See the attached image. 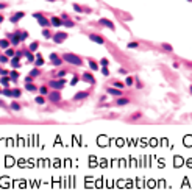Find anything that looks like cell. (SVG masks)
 Wrapping results in <instances>:
<instances>
[{
    "label": "cell",
    "instance_id": "1",
    "mask_svg": "<svg viewBox=\"0 0 192 192\" xmlns=\"http://www.w3.org/2000/svg\"><path fill=\"white\" fill-rule=\"evenodd\" d=\"M62 59H64V62L72 64V66H80V67H81V66L84 64L81 56H78L75 53H64V55H62Z\"/></svg>",
    "mask_w": 192,
    "mask_h": 192
},
{
    "label": "cell",
    "instance_id": "2",
    "mask_svg": "<svg viewBox=\"0 0 192 192\" xmlns=\"http://www.w3.org/2000/svg\"><path fill=\"white\" fill-rule=\"evenodd\" d=\"M33 17H35V19H38V24L41 25L42 28H44V27H52V24H50V19H47L44 14H42V13H35V14H33Z\"/></svg>",
    "mask_w": 192,
    "mask_h": 192
},
{
    "label": "cell",
    "instance_id": "3",
    "mask_svg": "<svg viewBox=\"0 0 192 192\" xmlns=\"http://www.w3.org/2000/svg\"><path fill=\"white\" fill-rule=\"evenodd\" d=\"M47 100L48 102H52V103H59L61 102V92L58 91V89H53V91H50L47 94Z\"/></svg>",
    "mask_w": 192,
    "mask_h": 192
},
{
    "label": "cell",
    "instance_id": "4",
    "mask_svg": "<svg viewBox=\"0 0 192 192\" xmlns=\"http://www.w3.org/2000/svg\"><path fill=\"white\" fill-rule=\"evenodd\" d=\"M64 84H66V80L64 78H58V80H52L50 83H48V88H52V89H58V91H61L62 88H64Z\"/></svg>",
    "mask_w": 192,
    "mask_h": 192
},
{
    "label": "cell",
    "instance_id": "5",
    "mask_svg": "<svg viewBox=\"0 0 192 192\" xmlns=\"http://www.w3.org/2000/svg\"><path fill=\"white\" fill-rule=\"evenodd\" d=\"M69 38V35L67 33H64V31H56L55 35H53V41H55V44H62V42L66 41V39Z\"/></svg>",
    "mask_w": 192,
    "mask_h": 192
},
{
    "label": "cell",
    "instance_id": "6",
    "mask_svg": "<svg viewBox=\"0 0 192 192\" xmlns=\"http://www.w3.org/2000/svg\"><path fill=\"white\" fill-rule=\"evenodd\" d=\"M61 19H62V27H67V28H74V27H75V22L72 21L70 17H69V14L62 13V14H61Z\"/></svg>",
    "mask_w": 192,
    "mask_h": 192
},
{
    "label": "cell",
    "instance_id": "7",
    "mask_svg": "<svg viewBox=\"0 0 192 192\" xmlns=\"http://www.w3.org/2000/svg\"><path fill=\"white\" fill-rule=\"evenodd\" d=\"M50 62L56 67H59V66H62V62H64V59H62V56H59L58 53H50Z\"/></svg>",
    "mask_w": 192,
    "mask_h": 192
},
{
    "label": "cell",
    "instance_id": "8",
    "mask_svg": "<svg viewBox=\"0 0 192 192\" xmlns=\"http://www.w3.org/2000/svg\"><path fill=\"white\" fill-rule=\"evenodd\" d=\"M89 39H91L92 42H95V44H98V45L105 44V38L102 35H97V33H91V35H89Z\"/></svg>",
    "mask_w": 192,
    "mask_h": 192
},
{
    "label": "cell",
    "instance_id": "9",
    "mask_svg": "<svg viewBox=\"0 0 192 192\" xmlns=\"http://www.w3.org/2000/svg\"><path fill=\"white\" fill-rule=\"evenodd\" d=\"M8 38H9V41H11V45H14V47H16V45H19V44L22 42V41H21V36H19V33H17V31L9 33Z\"/></svg>",
    "mask_w": 192,
    "mask_h": 192
},
{
    "label": "cell",
    "instance_id": "10",
    "mask_svg": "<svg viewBox=\"0 0 192 192\" xmlns=\"http://www.w3.org/2000/svg\"><path fill=\"white\" fill-rule=\"evenodd\" d=\"M88 97H89L88 91H80V92H77V94L72 97V100H74V102H80V100H86Z\"/></svg>",
    "mask_w": 192,
    "mask_h": 192
},
{
    "label": "cell",
    "instance_id": "11",
    "mask_svg": "<svg viewBox=\"0 0 192 192\" xmlns=\"http://www.w3.org/2000/svg\"><path fill=\"white\" fill-rule=\"evenodd\" d=\"M25 17V13L24 11H19V13H14V14L11 16V17H9V22H11V24H17L19 21H21V19H24Z\"/></svg>",
    "mask_w": 192,
    "mask_h": 192
},
{
    "label": "cell",
    "instance_id": "12",
    "mask_svg": "<svg viewBox=\"0 0 192 192\" xmlns=\"http://www.w3.org/2000/svg\"><path fill=\"white\" fill-rule=\"evenodd\" d=\"M81 80L86 81V83H89V84H95V78H94V75H92L91 72H84V74H81Z\"/></svg>",
    "mask_w": 192,
    "mask_h": 192
},
{
    "label": "cell",
    "instance_id": "13",
    "mask_svg": "<svg viewBox=\"0 0 192 192\" xmlns=\"http://www.w3.org/2000/svg\"><path fill=\"white\" fill-rule=\"evenodd\" d=\"M98 24L102 25V27H106V28H110V30H116V25H114V22L110 21V19H100L98 21Z\"/></svg>",
    "mask_w": 192,
    "mask_h": 192
},
{
    "label": "cell",
    "instance_id": "14",
    "mask_svg": "<svg viewBox=\"0 0 192 192\" xmlns=\"http://www.w3.org/2000/svg\"><path fill=\"white\" fill-rule=\"evenodd\" d=\"M116 105H117V106H125V105H130V98L120 95V97L116 98Z\"/></svg>",
    "mask_w": 192,
    "mask_h": 192
},
{
    "label": "cell",
    "instance_id": "15",
    "mask_svg": "<svg viewBox=\"0 0 192 192\" xmlns=\"http://www.w3.org/2000/svg\"><path fill=\"white\" fill-rule=\"evenodd\" d=\"M50 24H52V27L59 28V27H62V19L56 17V16H52V17H50Z\"/></svg>",
    "mask_w": 192,
    "mask_h": 192
},
{
    "label": "cell",
    "instance_id": "16",
    "mask_svg": "<svg viewBox=\"0 0 192 192\" xmlns=\"http://www.w3.org/2000/svg\"><path fill=\"white\" fill-rule=\"evenodd\" d=\"M106 92H108L110 95H114L116 98L120 97V95H124V94H122V89H119V88H108Z\"/></svg>",
    "mask_w": 192,
    "mask_h": 192
},
{
    "label": "cell",
    "instance_id": "17",
    "mask_svg": "<svg viewBox=\"0 0 192 192\" xmlns=\"http://www.w3.org/2000/svg\"><path fill=\"white\" fill-rule=\"evenodd\" d=\"M9 64H11V67H13V69H19V67L22 66L21 58H19V56H13L11 61H9Z\"/></svg>",
    "mask_w": 192,
    "mask_h": 192
},
{
    "label": "cell",
    "instance_id": "18",
    "mask_svg": "<svg viewBox=\"0 0 192 192\" xmlns=\"http://www.w3.org/2000/svg\"><path fill=\"white\" fill-rule=\"evenodd\" d=\"M33 64H35L36 67H42V66L45 64V61H44V58H42V55H41V53L36 55V59H35V62H33Z\"/></svg>",
    "mask_w": 192,
    "mask_h": 192
},
{
    "label": "cell",
    "instance_id": "19",
    "mask_svg": "<svg viewBox=\"0 0 192 192\" xmlns=\"http://www.w3.org/2000/svg\"><path fill=\"white\" fill-rule=\"evenodd\" d=\"M42 38H45V39H52V38H53V35H52V31H50V28H48V27L42 28Z\"/></svg>",
    "mask_w": 192,
    "mask_h": 192
},
{
    "label": "cell",
    "instance_id": "20",
    "mask_svg": "<svg viewBox=\"0 0 192 192\" xmlns=\"http://www.w3.org/2000/svg\"><path fill=\"white\" fill-rule=\"evenodd\" d=\"M9 45H11V41H9V39H6V38L0 39V48H2V50H6Z\"/></svg>",
    "mask_w": 192,
    "mask_h": 192
},
{
    "label": "cell",
    "instance_id": "21",
    "mask_svg": "<svg viewBox=\"0 0 192 192\" xmlns=\"http://www.w3.org/2000/svg\"><path fill=\"white\" fill-rule=\"evenodd\" d=\"M9 81H11V77H9V75H3V77L0 78V83H2L3 88H6V86L9 84Z\"/></svg>",
    "mask_w": 192,
    "mask_h": 192
},
{
    "label": "cell",
    "instance_id": "22",
    "mask_svg": "<svg viewBox=\"0 0 192 192\" xmlns=\"http://www.w3.org/2000/svg\"><path fill=\"white\" fill-rule=\"evenodd\" d=\"M25 89H27L28 92H36L38 91V86L33 84V81L31 83H25Z\"/></svg>",
    "mask_w": 192,
    "mask_h": 192
},
{
    "label": "cell",
    "instance_id": "23",
    "mask_svg": "<svg viewBox=\"0 0 192 192\" xmlns=\"http://www.w3.org/2000/svg\"><path fill=\"white\" fill-rule=\"evenodd\" d=\"M9 106H11V111H14V112H19V111L22 110V106H21V105H19V103H17V102H16V100H13Z\"/></svg>",
    "mask_w": 192,
    "mask_h": 192
},
{
    "label": "cell",
    "instance_id": "24",
    "mask_svg": "<svg viewBox=\"0 0 192 192\" xmlns=\"http://www.w3.org/2000/svg\"><path fill=\"white\" fill-rule=\"evenodd\" d=\"M25 56H27V59H28V62H35V59H36V56L31 53V50H28V48H25Z\"/></svg>",
    "mask_w": 192,
    "mask_h": 192
},
{
    "label": "cell",
    "instance_id": "25",
    "mask_svg": "<svg viewBox=\"0 0 192 192\" xmlns=\"http://www.w3.org/2000/svg\"><path fill=\"white\" fill-rule=\"evenodd\" d=\"M19 75H21V74H19V72H17V69H14V70H11V72H9V77H11V81H17L19 80Z\"/></svg>",
    "mask_w": 192,
    "mask_h": 192
},
{
    "label": "cell",
    "instance_id": "26",
    "mask_svg": "<svg viewBox=\"0 0 192 192\" xmlns=\"http://www.w3.org/2000/svg\"><path fill=\"white\" fill-rule=\"evenodd\" d=\"M38 91H39V94H41V95H45V97H47V94L50 92V89H48V86H39Z\"/></svg>",
    "mask_w": 192,
    "mask_h": 192
},
{
    "label": "cell",
    "instance_id": "27",
    "mask_svg": "<svg viewBox=\"0 0 192 192\" xmlns=\"http://www.w3.org/2000/svg\"><path fill=\"white\" fill-rule=\"evenodd\" d=\"M9 61H11V58L8 55H5V53L0 55V64H9Z\"/></svg>",
    "mask_w": 192,
    "mask_h": 192
},
{
    "label": "cell",
    "instance_id": "28",
    "mask_svg": "<svg viewBox=\"0 0 192 192\" xmlns=\"http://www.w3.org/2000/svg\"><path fill=\"white\" fill-rule=\"evenodd\" d=\"M35 102H36V103H38V105H45V102H47V98H45V95H41V94H39L38 97L35 98Z\"/></svg>",
    "mask_w": 192,
    "mask_h": 192
},
{
    "label": "cell",
    "instance_id": "29",
    "mask_svg": "<svg viewBox=\"0 0 192 192\" xmlns=\"http://www.w3.org/2000/svg\"><path fill=\"white\" fill-rule=\"evenodd\" d=\"M125 84H127L128 88H131V86L134 84V77H133V75H127V78H125Z\"/></svg>",
    "mask_w": 192,
    "mask_h": 192
},
{
    "label": "cell",
    "instance_id": "30",
    "mask_svg": "<svg viewBox=\"0 0 192 192\" xmlns=\"http://www.w3.org/2000/svg\"><path fill=\"white\" fill-rule=\"evenodd\" d=\"M89 62V67H91V70H98V62L94 61V59H88Z\"/></svg>",
    "mask_w": 192,
    "mask_h": 192
},
{
    "label": "cell",
    "instance_id": "31",
    "mask_svg": "<svg viewBox=\"0 0 192 192\" xmlns=\"http://www.w3.org/2000/svg\"><path fill=\"white\" fill-rule=\"evenodd\" d=\"M2 94L5 95V97H9V98H13V89L6 86V88H3V92H2Z\"/></svg>",
    "mask_w": 192,
    "mask_h": 192
},
{
    "label": "cell",
    "instance_id": "32",
    "mask_svg": "<svg viewBox=\"0 0 192 192\" xmlns=\"http://www.w3.org/2000/svg\"><path fill=\"white\" fill-rule=\"evenodd\" d=\"M22 95V91L19 88H13V98H19Z\"/></svg>",
    "mask_w": 192,
    "mask_h": 192
},
{
    "label": "cell",
    "instance_id": "33",
    "mask_svg": "<svg viewBox=\"0 0 192 192\" xmlns=\"http://www.w3.org/2000/svg\"><path fill=\"white\" fill-rule=\"evenodd\" d=\"M17 33L21 36V41H25L28 38V31H25V30H17Z\"/></svg>",
    "mask_w": 192,
    "mask_h": 192
},
{
    "label": "cell",
    "instance_id": "34",
    "mask_svg": "<svg viewBox=\"0 0 192 192\" xmlns=\"http://www.w3.org/2000/svg\"><path fill=\"white\" fill-rule=\"evenodd\" d=\"M161 48H163L164 52H169V53H170V52H173V47H172L170 44H165V42H164V44H161Z\"/></svg>",
    "mask_w": 192,
    "mask_h": 192
},
{
    "label": "cell",
    "instance_id": "35",
    "mask_svg": "<svg viewBox=\"0 0 192 192\" xmlns=\"http://www.w3.org/2000/svg\"><path fill=\"white\" fill-rule=\"evenodd\" d=\"M5 55H8L9 58H13V56H16V50H14L13 47H8V48L5 50Z\"/></svg>",
    "mask_w": 192,
    "mask_h": 192
},
{
    "label": "cell",
    "instance_id": "36",
    "mask_svg": "<svg viewBox=\"0 0 192 192\" xmlns=\"http://www.w3.org/2000/svg\"><path fill=\"white\" fill-rule=\"evenodd\" d=\"M39 48V42L38 41H35V42H31L30 44V47H28V50H31V52H36Z\"/></svg>",
    "mask_w": 192,
    "mask_h": 192
},
{
    "label": "cell",
    "instance_id": "37",
    "mask_svg": "<svg viewBox=\"0 0 192 192\" xmlns=\"http://www.w3.org/2000/svg\"><path fill=\"white\" fill-rule=\"evenodd\" d=\"M142 117V112L141 111H136L133 116H130V120H138V119H141Z\"/></svg>",
    "mask_w": 192,
    "mask_h": 192
},
{
    "label": "cell",
    "instance_id": "38",
    "mask_svg": "<svg viewBox=\"0 0 192 192\" xmlns=\"http://www.w3.org/2000/svg\"><path fill=\"white\" fill-rule=\"evenodd\" d=\"M39 74H41V70H39V67H36V66H35V69L30 72V75H31V77H35V78L39 77Z\"/></svg>",
    "mask_w": 192,
    "mask_h": 192
},
{
    "label": "cell",
    "instance_id": "39",
    "mask_svg": "<svg viewBox=\"0 0 192 192\" xmlns=\"http://www.w3.org/2000/svg\"><path fill=\"white\" fill-rule=\"evenodd\" d=\"M64 75H67V70H66V69H61V70L55 75V78H64Z\"/></svg>",
    "mask_w": 192,
    "mask_h": 192
},
{
    "label": "cell",
    "instance_id": "40",
    "mask_svg": "<svg viewBox=\"0 0 192 192\" xmlns=\"http://www.w3.org/2000/svg\"><path fill=\"white\" fill-rule=\"evenodd\" d=\"M112 86H116V88H119V89H124L127 84H125V83H122V81H117V80H116V81H112Z\"/></svg>",
    "mask_w": 192,
    "mask_h": 192
},
{
    "label": "cell",
    "instance_id": "41",
    "mask_svg": "<svg viewBox=\"0 0 192 192\" xmlns=\"http://www.w3.org/2000/svg\"><path fill=\"white\" fill-rule=\"evenodd\" d=\"M98 64H100V66H106V67H108V66H110V59H108V58H102L100 61H98Z\"/></svg>",
    "mask_w": 192,
    "mask_h": 192
},
{
    "label": "cell",
    "instance_id": "42",
    "mask_svg": "<svg viewBox=\"0 0 192 192\" xmlns=\"http://www.w3.org/2000/svg\"><path fill=\"white\" fill-rule=\"evenodd\" d=\"M72 6H74V9H75L77 13H83V11H84V8H83V6H80L78 3H74Z\"/></svg>",
    "mask_w": 192,
    "mask_h": 192
},
{
    "label": "cell",
    "instance_id": "43",
    "mask_svg": "<svg viewBox=\"0 0 192 192\" xmlns=\"http://www.w3.org/2000/svg\"><path fill=\"white\" fill-rule=\"evenodd\" d=\"M102 74H103L105 77H110V69H108L106 66H102Z\"/></svg>",
    "mask_w": 192,
    "mask_h": 192
},
{
    "label": "cell",
    "instance_id": "44",
    "mask_svg": "<svg viewBox=\"0 0 192 192\" xmlns=\"http://www.w3.org/2000/svg\"><path fill=\"white\" fill-rule=\"evenodd\" d=\"M127 47L128 48H139V42H128Z\"/></svg>",
    "mask_w": 192,
    "mask_h": 192
},
{
    "label": "cell",
    "instance_id": "45",
    "mask_svg": "<svg viewBox=\"0 0 192 192\" xmlns=\"http://www.w3.org/2000/svg\"><path fill=\"white\" fill-rule=\"evenodd\" d=\"M78 80H80V75H75V77H74V78H72L70 84H72V86H74V84H77V81H78Z\"/></svg>",
    "mask_w": 192,
    "mask_h": 192
},
{
    "label": "cell",
    "instance_id": "46",
    "mask_svg": "<svg viewBox=\"0 0 192 192\" xmlns=\"http://www.w3.org/2000/svg\"><path fill=\"white\" fill-rule=\"evenodd\" d=\"M33 80H35V77H31V75H30V74L27 75V77H25V83H31Z\"/></svg>",
    "mask_w": 192,
    "mask_h": 192
},
{
    "label": "cell",
    "instance_id": "47",
    "mask_svg": "<svg viewBox=\"0 0 192 192\" xmlns=\"http://www.w3.org/2000/svg\"><path fill=\"white\" fill-rule=\"evenodd\" d=\"M0 75H2V77H3V75H9V72L6 70V69H2V67H0Z\"/></svg>",
    "mask_w": 192,
    "mask_h": 192
},
{
    "label": "cell",
    "instance_id": "48",
    "mask_svg": "<svg viewBox=\"0 0 192 192\" xmlns=\"http://www.w3.org/2000/svg\"><path fill=\"white\" fill-rule=\"evenodd\" d=\"M5 8H8V3H6V2H0V9H5Z\"/></svg>",
    "mask_w": 192,
    "mask_h": 192
},
{
    "label": "cell",
    "instance_id": "49",
    "mask_svg": "<svg viewBox=\"0 0 192 192\" xmlns=\"http://www.w3.org/2000/svg\"><path fill=\"white\" fill-rule=\"evenodd\" d=\"M136 88H138V89H142V83L139 81V80H136Z\"/></svg>",
    "mask_w": 192,
    "mask_h": 192
},
{
    "label": "cell",
    "instance_id": "50",
    "mask_svg": "<svg viewBox=\"0 0 192 192\" xmlns=\"http://www.w3.org/2000/svg\"><path fill=\"white\" fill-rule=\"evenodd\" d=\"M3 21H5V16H3L2 13H0V24H3Z\"/></svg>",
    "mask_w": 192,
    "mask_h": 192
},
{
    "label": "cell",
    "instance_id": "51",
    "mask_svg": "<svg viewBox=\"0 0 192 192\" xmlns=\"http://www.w3.org/2000/svg\"><path fill=\"white\" fill-rule=\"evenodd\" d=\"M189 92H191V94H192V84L189 86Z\"/></svg>",
    "mask_w": 192,
    "mask_h": 192
},
{
    "label": "cell",
    "instance_id": "52",
    "mask_svg": "<svg viewBox=\"0 0 192 192\" xmlns=\"http://www.w3.org/2000/svg\"><path fill=\"white\" fill-rule=\"evenodd\" d=\"M2 92H3V88H2V86H0V94H2Z\"/></svg>",
    "mask_w": 192,
    "mask_h": 192
},
{
    "label": "cell",
    "instance_id": "53",
    "mask_svg": "<svg viewBox=\"0 0 192 192\" xmlns=\"http://www.w3.org/2000/svg\"><path fill=\"white\" fill-rule=\"evenodd\" d=\"M47 2H55V0H47Z\"/></svg>",
    "mask_w": 192,
    "mask_h": 192
},
{
    "label": "cell",
    "instance_id": "54",
    "mask_svg": "<svg viewBox=\"0 0 192 192\" xmlns=\"http://www.w3.org/2000/svg\"><path fill=\"white\" fill-rule=\"evenodd\" d=\"M0 55H2V48H0Z\"/></svg>",
    "mask_w": 192,
    "mask_h": 192
},
{
    "label": "cell",
    "instance_id": "55",
    "mask_svg": "<svg viewBox=\"0 0 192 192\" xmlns=\"http://www.w3.org/2000/svg\"><path fill=\"white\" fill-rule=\"evenodd\" d=\"M186 2H192V0H186Z\"/></svg>",
    "mask_w": 192,
    "mask_h": 192
}]
</instances>
